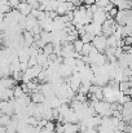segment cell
Listing matches in <instances>:
<instances>
[{
    "label": "cell",
    "instance_id": "cell-1",
    "mask_svg": "<svg viewBox=\"0 0 132 133\" xmlns=\"http://www.w3.org/2000/svg\"><path fill=\"white\" fill-rule=\"evenodd\" d=\"M91 44L93 45L100 53H102L105 50V48H106V36H104V35H96V36H93Z\"/></svg>",
    "mask_w": 132,
    "mask_h": 133
},
{
    "label": "cell",
    "instance_id": "cell-2",
    "mask_svg": "<svg viewBox=\"0 0 132 133\" xmlns=\"http://www.w3.org/2000/svg\"><path fill=\"white\" fill-rule=\"evenodd\" d=\"M106 18H109V16H108V13H105L102 9H98L97 12H95V13L92 14V22H93V23L102 25V22H104Z\"/></svg>",
    "mask_w": 132,
    "mask_h": 133
},
{
    "label": "cell",
    "instance_id": "cell-3",
    "mask_svg": "<svg viewBox=\"0 0 132 133\" xmlns=\"http://www.w3.org/2000/svg\"><path fill=\"white\" fill-rule=\"evenodd\" d=\"M16 9L22 14V16H29L30 14V12H31V6L26 3V1H20L18 4H17V6H16Z\"/></svg>",
    "mask_w": 132,
    "mask_h": 133
},
{
    "label": "cell",
    "instance_id": "cell-4",
    "mask_svg": "<svg viewBox=\"0 0 132 133\" xmlns=\"http://www.w3.org/2000/svg\"><path fill=\"white\" fill-rule=\"evenodd\" d=\"M30 98H31V102H34V103H42V102H44V99H45L44 94L40 90L30 93Z\"/></svg>",
    "mask_w": 132,
    "mask_h": 133
},
{
    "label": "cell",
    "instance_id": "cell-5",
    "mask_svg": "<svg viewBox=\"0 0 132 133\" xmlns=\"http://www.w3.org/2000/svg\"><path fill=\"white\" fill-rule=\"evenodd\" d=\"M117 46V39L114 35L106 36V48H115Z\"/></svg>",
    "mask_w": 132,
    "mask_h": 133
},
{
    "label": "cell",
    "instance_id": "cell-6",
    "mask_svg": "<svg viewBox=\"0 0 132 133\" xmlns=\"http://www.w3.org/2000/svg\"><path fill=\"white\" fill-rule=\"evenodd\" d=\"M25 93H23V90L21 88V85H14L13 87V97L14 98H20V97H22Z\"/></svg>",
    "mask_w": 132,
    "mask_h": 133
},
{
    "label": "cell",
    "instance_id": "cell-7",
    "mask_svg": "<svg viewBox=\"0 0 132 133\" xmlns=\"http://www.w3.org/2000/svg\"><path fill=\"white\" fill-rule=\"evenodd\" d=\"M80 42L83 43V44H87V43H91L92 42V39H93V35L92 34H88V32H84L83 35H80Z\"/></svg>",
    "mask_w": 132,
    "mask_h": 133
},
{
    "label": "cell",
    "instance_id": "cell-8",
    "mask_svg": "<svg viewBox=\"0 0 132 133\" xmlns=\"http://www.w3.org/2000/svg\"><path fill=\"white\" fill-rule=\"evenodd\" d=\"M82 46H83V43L80 42V39H79V38H78V39H75V40L73 42V49H74L75 52L80 53V50H82Z\"/></svg>",
    "mask_w": 132,
    "mask_h": 133
},
{
    "label": "cell",
    "instance_id": "cell-9",
    "mask_svg": "<svg viewBox=\"0 0 132 133\" xmlns=\"http://www.w3.org/2000/svg\"><path fill=\"white\" fill-rule=\"evenodd\" d=\"M42 52H43L45 56H48V54L53 53V44H52V43H47V44L42 48Z\"/></svg>",
    "mask_w": 132,
    "mask_h": 133
},
{
    "label": "cell",
    "instance_id": "cell-10",
    "mask_svg": "<svg viewBox=\"0 0 132 133\" xmlns=\"http://www.w3.org/2000/svg\"><path fill=\"white\" fill-rule=\"evenodd\" d=\"M93 94H95V97L98 99V101H101V99H104V93H102V87H96L95 89V92H93Z\"/></svg>",
    "mask_w": 132,
    "mask_h": 133
},
{
    "label": "cell",
    "instance_id": "cell-11",
    "mask_svg": "<svg viewBox=\"0 0 132 133\" xmlns=\"http://www.w3.org/2000/svg\"><path fill=\"white\" fill-rule=\"evenodd\" d=\"M91 43H87V44H83L82 46V50H80V54L82 56H88V53H89V49H91Z\"/></svg>",
    "mask_w": 132,
    "mask_h": 133
},
{
    "label": "cell",
    "instance_id": "cell-12",
    "mask_svg": "<svg viewBox=\"0 0 132 133\" xmlns=\"http://www.w3.org/2000/svg\"><path fill=\"white\" fill-rule=\"evenodd\" d=\"M109 3H110V0H96L95 4L98 6V9H102V8H104L105 5H108Z\"/></svg>",
    "mask_w": 132,
    "mask_h": 133
},
{
    "label": "cell",
    "instance_id": "cell-13",
    "mask_svg": "<svg viewBox=\"0 0 132 133\" xmlns=\"http://www.w3.org/2000/svg\"><path fill=\"white\" fill-rule=\"evenodd\" d=\"M35 65H38L36 57H29V59H27V67H33Z\"/></svg>",
    "mask_w": 132,
    "mask_h": 133
},
{
    "label": "cell",
    "instance_id": "cell-14",
    "mask_svg": "<svg viewBox=\"0 0 132 133\" xmlns=\"http://www.w3.org/2000/svg\"><path fill=\"white\" fill-rule=\"evenodd\" d=\"M123 43H124V45H131L132 44V36L131 35L123 36Z\"/></svg>",
    "mask_w": 132,
    "mask_h": 133
},
{
    "label": "cell",
    "instance_id": "cell-15",
    "mask_svg": "<svg viewBox=\"0 0 132 133\" xmlns=\"http://www.w3.org/2000/svg\"><path fill=\"white\" fill-rule=\"evenodd\" d=\"M123 132L132 133V127H131V124H126V125H124V128H123Z\"/></svg>",
    "mask_w": 132,
    "mask_h": 133
},
{
    "label": "cell",
    "instance_id": "cell-16",
    "mask_svg": "<svg viewBox=\"0 0 132 133\" xmlns=\"http://www.w3.org/2000/svg\"><path fill=\"white\" fill-rule=\"evenodd\" d=\"M122 93H123V94H127V96H131V93H132V87H130V88H127L126 90H123Z\"/></svg>",
    "mask_w": 132,
    "mask_h": 133
},
{
    "label": "cell",
    "instance_id": "cell-17",
    "mask_svg": "<svg viewBox=\"0 0 132 133\" xmlns=\"http://www.w3.org/2000/svg\"><path fill=\"white\" fill-rule=\"evenodd\" d=\"M84 133H98V132H97V128H87V131Z\"/></svg>",
    "mask_w": 132,
    "mask_h": 133
},
{
    "label": "cell",
    "instance_id": "cell-18",
    "mask_svg": "<svg viewBox=\"0 0 132 133\" xmlns=\"http://www.w3.org/2000/svg\"><path fill=\"white\" fill-rule=\"evenodd\" d=\"M83 3H84V5H91V4H95L96 0H84Z\"/></svg>",
    "mask_w": 132,
    "mask_h": 133
}]
</instances>
